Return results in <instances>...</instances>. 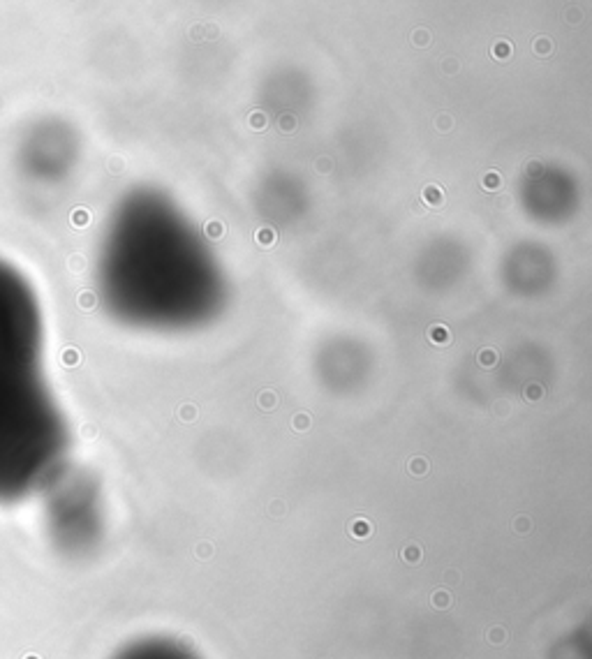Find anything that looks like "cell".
Instances as JSON below:
<instances>
[{
    "label": "cell",
    "mask_w": 592,
    "mask_h": 659,
    "mask_svg": "<svg viewBox=\"0 0 592 659\" xmlns=\"http://www.w3.org/2000/svg\"><path fill=\"white\" fill-rule=\"evenodd\" d=\"M67 433L44 372V322L33 285L0 257V504L46 490Z\"/></svg>",
    "instance_id": "6da1fadb"
},
{
    "label": "cell",
    "mask_w": 592,
    "mask_h": 659,
    "mask_svg": "<svg viewBox=\"0 0 592 659\" xmlns=\"http://www.w3.org/2000/svg\"><path fill=\"white\" fill-rule=\"evenodd\" d=\"M111 659H199V654L169 636H144L123 645Z\"/></svg>",
    "instance_id": "7a4b0ae2"
},
{
    "label": "cell",
    "mask_w": 592,
    "mask_h": 659,
    "mask_svg": "<svg viewBox=\"0 0 592 659\" xmlns=\"http://www.w3.org/2000/svg\"><path fill=\"white\" fill-rule=\"evenodd\" d=\"M430 40H433V35H430V31H428V28H414V31H412V35H410V42L414 46H419V49L428 46V44H430Z\"/></svg>",
    "instance_id": "3957f363"
},
{
    "label": "cell",
    "mask_w": 592,
    "mask_h": 659,
    "mask_svg": "<svg viewBox=\"0 0 592 659\" xmlns=\"http://www.w3.org/2000/svg\"><path fill=\"white\" fill-rule=\"evenodd\" d=\"M491 53H493V58H500V61H504V58H509V53H512V44H509L507 40H497L495 44H493Z\"/></svg>",
    "instance_id": "277c9868"
},
{
    "label": "cell",
    "mask_w": 592,
    "mask_h": 659,
    "mask_svg": "<svg viewBox=\"0 0 592 659\" xmlns=\"http://www.w3.org/2000/svg\"><path fill=\"white\" fill-rule=\"evenodd\" d=\"M532 49H534V53H539V56H548L553 51V42L548 40V37H537V40L532 42Z\"/></svg>",
    "instance_id": "5b68a950"
},
{
    "label": "cell",
    "mask_w": 592,
    "mask_h": 659,
    "mask_svg": "<svg viewBox=\"0 0 592 659\" xmlns=\"http://www.w3.org/2000/svg\"><path fill=\"white\" fill-rule=\"evenodd\" d=\"M564 19H567V23L578 25V23L583 21V12H581V7H569L567 14H564Z\"/></svg>",
    "instance_id": "8992f818"
},
{
    "label": "cell",
    "mask_w": 592,
    "mask_h": 659,
    "mask_svg": "<svg viewBox=\"0 0 592 659\" xmlns=\"http://www.w3.org/2000/svg\"><path fill=\"white\" fill-rule=\"evenodd\" d=\"M204 35H208L211 40H216V37L220 35V31H218V25H216V23H206V25H204Z\"/></svg>",
    "instance_id": "52a82bcc"
},
{
    "label": "cell",
    "mask_w": 592,
    "mask_h": 659,
    "mask_svg": "<svg viewBox=\"0 0 592 659\" xmlns=\"http://www.w3.org/2000/svg\"><path fill=\"white\" fill-rule=\"evenodd\" d=\"M190 37H192V40H201V37H204V25H201V23H195V25H192Z\"/></svg>",
    "instance_id": "ba28073f"
},
{
    "label": "cell",
    "mask_w": 592,
    "mask_h": 659,
    "mask_svg": "<svg viewBox=\"0 0 592 659\" xmlns=\"http://www.w3.org/2000/svg\"><path fill=\"white\" fill-rule=\"evenodd\" d=\"M264 116H261V114H255V116H252V125H255V127H264Z\"/></svg>",
    "instance_id": "9c48e42d"
},
{
    "label": "cell",
    "mask_w": 592,
    "mask_h": 659,
    "mask_svg": "<svg viewBox=\"0 0 592 659\" xmlns=\"http://www.w3.org/2000/svg\"><path fill=\"white\" fill-rule=\"evenodd\" d=\"M282 127H285V130H289V127H291V116H285V121H282Z\"/></svg>",
    "instance_id": "30bf717a"
}]
</instances>
